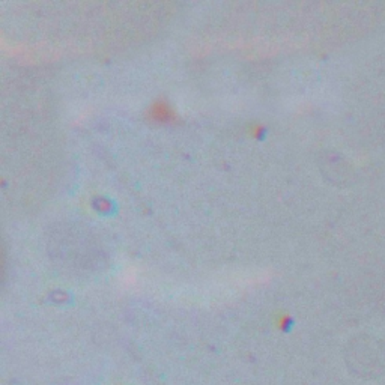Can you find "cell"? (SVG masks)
Segmentation results:
<instances>
[{"instance_id": "obj_1", "label": "cell", "mask_w": 385, "mask_h": 385, "mask_svg": "<svg viewBox=\"0 0 385 385\" xmlns=\"http://www.w3.org/2000/svg\"><path fill=\"white\" fill-rule=\"evenodd\" d=\"M152 116L154 119H159V120H166V119H171V107H168L167 104H163V103H156L152 108Z\"/></svg>"}]
</instances>
